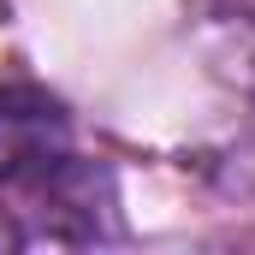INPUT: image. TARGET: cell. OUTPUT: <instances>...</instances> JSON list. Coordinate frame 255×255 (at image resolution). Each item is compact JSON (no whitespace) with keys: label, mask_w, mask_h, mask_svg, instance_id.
Returning <instances> with one entry per match:
<instances>
[{"label":"cell","mask_w":255,"mask_h":255,"mask_svg":"<svg viewBox=\"0 0 255 255\" xmlns=\"http://www.w3.org/2000/svg\"><path fill=\"white\" fill-rule=\"evenodd\" d=\"M113 232V178L107 166H89L65 154L60 166L0 184V250L30 244H95Z\"/></svg>","instance_id":"cell-1"},{"label":"cell","mask_w":255,"mask_h":255,"mask_svg":"<svg viewBox=\"0 0 255 255\" xmlns=\"http://www.w3.org/2000/svg\"><path fill=\"white\" fill-rule=\"evenodd\" d=\"M71 154V119L36 83L0 89V184H24Z\"/></svg>","instance_id":"cell-2"}]
</instances>
